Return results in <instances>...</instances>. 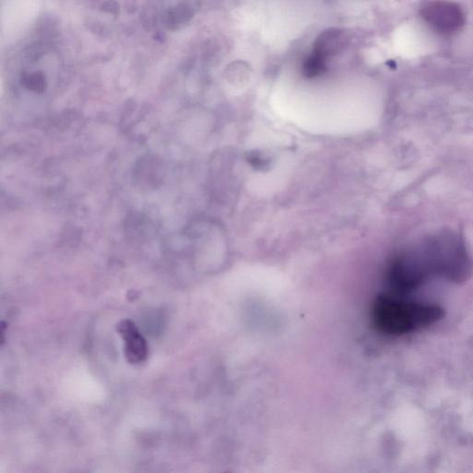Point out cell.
Returning <instances> with one entry per match:
<instances>
[{
  "label": "cell",
  "mask_w": 473,
  "mask_h": 473,
  "mask_svg": "<svg viewBox=\"0 0 473 473\" xmlns=\"http://www.w3.org/2000/svg\"><path fill=\"white\" fill-rule=\"evenodd\" d=\"M422 20L435 33L451 36L465 25V13L459 5L449 1H432L421 9Z\"/></svg>",
  "instance_id": "7a4b0ae2"
},
{
  "label": "cell",
  "mask_w": 473,
  "mask_h": 473,
  "mask_svg": "<svg viewBox=\"0 0 473 473\" xmlns=\"http://www.w3.org/2000/svg\"><path fill=\"white\" fill-rule=\"evenodd\" d=\"M342 38V31L340 30H327L324 31L316 39L314 44L313 52L321 55L324 59L327 60L330 55L334 54L337 51V47L340 44Z\"/></svg>",
  "instance_id": "8992f818"
},
{
  "label": "cell",
  "mask_w": 473,
  "mask_h": 473,
  "mask_svg": "<svg viewBox=\"0 0 473 473\" xmlns=\"http://www.w3.org/2000/svg\"><path fill=\"white\" fill-rule=\"evenodd\" d=\"M327 60L311 52L303 65V73L305 77L316 78L326 73Z\"/></svg>",
  "instance_id": "52a82bcc"
},
{
  "label": "cell",
  "mask_w": 473,
  "mask_h": 473,
  "mask_svg": "<svg viewBox=\"0 0 473 473\" xmlns=\"http://www.w3.org/2000/svg\"><path fill=\"white\" fill-rule=\"evenodd\" d=\"M225 473H231V472H225Z\"/></svg>",
  "instance_id": "9c48e42d"
},
{
  "label": "cell",
  "mask_w": 473,
  "mask_h": 473,
  "mask_svg": "<svg viewBox=\"0 0 473 473\" xmlns=\"http://www.w3.org/2000/svg\"><path fill=\"white\" fill-rule=\"evenodd\" d=\"M196 10L197 3H192V2L175 3L163 12L162 22L168 30H177L191 22Z\"/></svg>",
  "instance_id": "277c9868"
},
{
  "label": "cell",
  "mask_w": 473,
  "mask_h": 473,
  "mask_svg": "<svg viewBox=\"0 0 473 473\" xmlns=\"http://www.w3.org/2000/svg\"><path fill=\"white\" fill-rule=\"evenodd\" d=\"M18 81L23 89L37 96L44 94L49 87V78L43 68H34V66L23 68L18 76Z\"/></svg>",
  "instance_id": "5b68a950"
},
{
  "label": "cell",
  "mask_w": 473,
  "mask_h": 473,
  "mask_svg": "<svg viewBox=\"0 0 473 473\" xmlns=\"http://www.w3.org/2000/svg\"><path fill=\"white\" fill-rule=\"evenodd\" d=\"M442 309L437 305L406 303L390 295L375 300L372 319L378 330L389 335H401L424 329L439 321Z\"/></svg>",
  "instance_id": "6da1fadb"
},
{
  "label": "cell",
  "mask_w": 473,
  "mask_h": 473,
  "mask_svg": "<svg viewBox=\"0 0 473 473\" xmlns=\"http://www.w3.org/2000/svg\"><path fill=\"white\" fill-rule=\"evenodd\" d=\"M118 332L125 343V356L129 363L139 364L147 358L148 347L136 324L129 320L121 322Z\"/></svg>",
  "instance_id": "3957f363"
},
{
  "label": "cell",
  "mask_w": 473,
  "mask_h": 473,
  "mask_svg": "<svg viewBox=\"0 0 473 473\" xmlns=\"http://www.w3.org/2000/svg\"><path fill=\"white\" fill-rule=\"evenodd\" d=\"M246 160L255 170H268L270 168V159L260 151H251L247 153Z\"/></svg>",
  "instance_id": "ba28073f"
}]
</instances>
